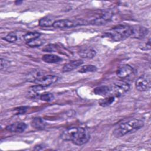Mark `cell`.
<instances>
[{"mask_svg":"<svg viewBox=\"0 0 151 151\" xmlns=\"http://www.w3.org/2000/svg\"><path fill=\"white\" fill-rule=\"evenodd\" d=\"M60 138L64 141H70L74 145L81 146L86 143L90 138L88 130L82 127H71L64 130Z\"/></svg>","mask_w":151,"mask_h":151,"instance_id":"1","label":"cell"},{"mask_svg":"<svg viewBox=\"0 0 151 151\" xmlns=\"http://www.w3.org/2000/svg\"><path fill=\"white\" fill-rule=\"evenodd\" d=\"M143 126L144 122L142 120L132 119L119 124L113 130V134L116 137H120L141 129Z\"/></svg>","mask_w":151,"mask_h":151,"instance_id":"2","label":"cell"},{"mask_svg":"<svg viewBox=\"0 0 151 151\" xmlns=\"http://www.w3.org/2000/svg\"><path fill=\"white\" fill-rule=\"evenodd\" d=\"M132 26L126 24L118 25L104 34V37L111 39L113 41H120L131 37Z\"/></svg>","mask_w":151,"mask_h":151,"instance_id":"3","label":"cell"},{"mask_svg":"<svg viewBox=\"0 0 151 151\" xmlns=\"http://www.w3.org/2000/svg\"><path fill=\"white\" fill-rule=\"evenodd\" d=\"M87 22L82 19H63L56 20L52 25L55 28H70L78 25H85Z\"/></svg>","mask_w":151,"mask_h":151,"instance_id":"4","label":"cell"},{"mask_svg":"<svg viewBox=\"0 0 151 151\" xmlns=\"http://www.w3.org/2000/svg\"><path fill=\"white\" fill-rule=\"evenodd\" d=\"M136 89L141 92L149 90L150 88L151 82L150 76L143 75L140 76L135 83Z\"/></svg>","mask_w":151,"mask_h":151,"instance_id":"5","label":"cell"},{"mask_svg":"<svg viewBox=\"0 0 151 151\" xmlns=\"http://www.w3.org/2000/svg\"><path fill=\"white\" fill-rule=\"evenodd\" d=\"M113 16V14L111 11H104V12L101 13L99 16L97 17L94 19H91L88 22V24H92V25H103L109 22Z\"/></svg>","mask_w":151,"mask_h":151,"instance_id":"6","label":"cell"},{"mask_svg":"<svg viewBox=\"0 0 151 151\" xmlns=\"http://www.w3.org/2000/svg\"><path fill=\"white\" fill-rule=\"evenodd\" d=\"M130 88L129 84L125 81H118L114 84L111 90L116 97H119L126 93Z\"/></svg>","mask_w":151,"mask_h":151,"instance_id":"7","label":"cell"},{"mask_svg":"<svg viewBox=\"0 0 151 151\" xmlns=\"http://www.w3.org/2000/svg\"><path fill=\"white\" fill-rule=\"evenodd\" d=\"M58 79V77L55 75L44 74L38 80H37L35 83L42 86L44 87H47L57 82Z\"/></svg>","mask_w":151,"mask_h":151,"instance_id":"8","label":"cell"},{"mask_svg":"<svg viewBox=\"0 0 151 151\" xmlns=\"http://www.w3.org/2000/svg\"><path fill=\"white\" fill-rule=\"evenodd\" d=\"M134 73L133 68L128 64H123L119 67L116 71L117 76L121 78H126Z\"/></svg>","mask_w":151,"mask_h":151,"instance_id":"9","label":"cell"},{"mask_svg":"<svg viewBox=\"0 0 151 151\" xmlns=\"http://www.w3.org/2000/svg\"><path fill=\"white\" fill-rule=\"evenodd\" d=\"M27 126L24 122H18L7 126L6 127V130L12 133H21L24 132L27 129Z\"/></svg>","mask_w":151,"mask_h":151,"instance_id":"10","label":"cell"},{"mask_svg":"<svg viewBox=\"0 0 151 151\" xmlns=\"http://www.w3.org/2000/svg\"><path fill=\"white\" fill-rule=\"evenodd\" d=\"M44 74H45L43 71L38 69H35L28 73V74L25 76V80L28 82L35 83L36 81Z\"/></svg>","mask_w":151,"mask_h":151,"instance_id":"11","label":"cell"},{"mask_svg":"<svg viewBox=\"0 0 151 151\" xmlns=\"http://www.w3.org/2000/svg\"><path fill=\"white\" fill-rule=\"evenodd\" d=\"M148 29L142 26H133L131 37L136 38H142L147 35Z\"/></svg>","mask_w":151,"mask_h":151,"instance_id":"12","label":"cell"},{"mask_svg":"<svg viewBox=\"0 0 151 151\" xmlns=\"http://www.w3.org/2000/svg\"><path fill=\"white\" fill-rule=\"evenodd\" d=\"M83 64V61L81 60H76L74 61H70L64 65L62 71L63 72H69L71 71Z\"/></svg>","mask_w":151,"mask_h":151,"instance_id":"13","label":"cell"},{"mask_svg":"<svg viewBox=\"0 0 151 151\" xmlns=\"http://www.w3.org/2000/svg\"><path fill=\"white\" fill-rule=\"evenodd\" d=\"M78 54L82 58H92L96 56V52L94 49L91 48L85 47L81 48L78 51Z\"/></svg>","mask_w":151,"mask_h":151,"instance_id":"14","label":"cell"},{"mask_svg":"<svg viewBox=\"0 0 151 151\" xmlns=\"http://www.w3.org/2000/svg\"><path fill=\"white\" fill-rule=\"evenodd\" d=\"M31 124L32 127L37 130H44L47 126L46 122L40 117H34L32 120Z\"/></svg>","mask_w":151,"mask_h":151,"instance_id":"15","label":"cell"},{"mask_svg":"<svg viewBox=\"0 0 151 151\" xmlns=\"http://www.w3.org/2000/svg\"><path fill=\"white\" fill-rule=\"evenodd\" d=\"M56 20H55V18L52 16H45L42 18H41L38 22V24L40 27H47L52 26L53 24Z\"/></svg>","mask_w":151,"mask_h":151,"instance_id":"16","label":"cell"},{"mask_svg":"<svg viewBox=\"0 0 151 151\" xmlns=\"http://www.w3.org/2000/svg\"><path fill=\"white\" fill-rule=\"evenodd\" d=\"M42 60L47 63H57L61 61L62 60V58L55 54H47L42 56Z\"/></svg>","mask_w":151,"mask_h":151,"instance_id":"17","label":"cell"},{"mask_svg":"<svg viewBox=\"0 0 151 151\" xmlns=\"http://www.w3.org/2000/svg\"><path fill=\"white\" fill-rule=\"evenodd\" d=\"M110 91V87L107 86H101L96 87L94 88L93 92L96 95L99 96H105Z\"/></svg>","mask_w":151,"mask_h":151,"instance_id":"18","label":"cell"},{"mask_svg":"<svg viewBox=\"0 0 151 151\" xmlns=\"http://www.w3.org/2000/svg\"><path fill=\"white\" fill-rule=\"evenodd\" d=\"M41 36V34L38 32H28L24 35V40L27 42H30L35 39L39 38Z\"/></svg>","mask_w":151,"mask_h":151,"instance_id":"19","label":"cell"},{"mask_svg":"<svg viewBox=\"0 0 151 151\" xmlns=\"http://www.w3.org/2000/svg\"><path fill=\"white\" fill-rule=\"evenodd\" d=\"M96 66L91 64H87L82 66V67L78 70L79 73H91L95 72L97 70Z\"/></svg>","mask_w":151,"mask_h":151,"instance_id":"20","label":"cell"},{"mask_svg":"<svg viewBox=\"0 0 151 151\" xmlns=\"http://www.w3.org/2000/svg\"><path fill=\"white\" fill-rule=\"evenodd\" d=\"M114 101V96H109L105 97L104 99H101L99 101V104L102 107H106L110 105L113 101Z\"/></svg>","mask_w":151,"mask_h":151,"instance_id":"21","label":"cell"},{"mask_svg":"<svg viewBox=\"0 0 151 151\" xmlns=\"http://www.w3.org/2000/svg\"><path fill=\"white\" fill-rule=\"evenodd\" d=\"M44 43V40L37 38L33 41H31L30 42H27V45L29 46L30 47H38L40 46H41Z\"/></svg>","mask_w":151,"mask_h":151,"instance_id":"22","label":"cell"},{"mask_svg":"<svg viewBox=\"0 0 151 151\" xmlns=\"http://www.w3.org/2000/svg\"><path fill=\"white\" fill-rule=\"evenodd\" d=\"M17 39H18V37H17V34L13 32L8 33L4 38V40H5V41H6L7 42H15L17 41Z\"/></svg>","mask_w":151,"mask_h":151,"instance_id":"23","label":"cell"},{"mask_svg":"<svg viewBox=\"0 0 151 151\" xmlns=\"http://www.w3.org/2000/svg\"><path fill=\"white\" fill-rule=\"evenodd\" d=\"M40 98L41 100L44 101H50L54 100V97L52 93H45L40 95Z\"/></svg>","mask_w":151,"mask_h":151,"instance_id":"24","label":"cell"},{"mask_svg":"<svg viewBox=\"0 0 151 151\" xmlns=\"http://www.w3.org/2000/svg\"><path fill=\"white\" fill-rule=\"evenodd\" d=\"M45 87L42 86H40L39 84H37V85H35V86H31L29 89V93L32 94H36L37 93H38L39 91L44 90Z\"/></svg>","mask_w":151,"mask_h":151,"instance_id":"25","label":"cell"},{"mask_svg":"<svg viewBox=\"0 0 151 151\" xmlns=\"http://www.w3.org/2000/svg\"><path fill=\"white\" fill-rule=\"evenodd\" d=\"M0 70H6L10 64V63L9 61L6 60L5 58H1V60H0Z\"/></svg>","mask_w":151,"mask_h":151,"instance_id":"26","label":"cell"},{"mask_svg":"<svg viewBox=\"0 0 151 151\" xmlns=\"http://www.w3.org/2000/svg\"><path fill=\"white\" fill-rule=\"evenodd\" d=\"M57 45L55 44H48L47 45H46L45 47H44V48L42 49V50L44 51L45 52H54L57 50Z\"/></svg>","mask_w":151,"mask_h":151,"instance_id":"27","label":"cell"},{"mask_svg":"<svg viewBox=\"0 0 151 151\" xmlns=\"http://www.w3.org/2000/svg\"><path fill=\"white\" fill-rule=\"evenodd\" d=\"M28 110V107L26 106H22L18 108H15V114H24Z\"/></svg>","mask_w":151,"mask_h":151,"instance_id":"28","label":"cell"},{"mask_svg":"<svg viewBox=\"0 0 151 151\" xmlns=\"http://www.w3.org/2000/svg\"><path fill=\"white\" fill-rule=\"evenodd\" d=\"M45 146H44V145H42V144H41V145H37V146H35V147H34V150H42V149H44V147Z\"/></svg>","mask_w":151,"mask_h":151,"instance_id":"29","label":"cell"},{"mask_svg":"<svg viewBox=\"0 0 151 151\" xmlns=\"http://www.w3.org/2000/svg\"><path fill=\"white\" fill-rule=\"evenodd\" d=\"M22 2V1H17L15 2V4H16L17 5H19V4H21Z\"/></svg>","mask_w":151,"mask_h":151,"instance_id":"30","label":"cell"}]
</instances>
